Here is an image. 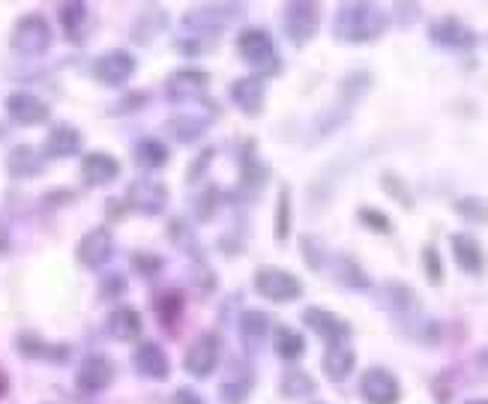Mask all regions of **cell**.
Returning <instances> with one entry per match:
<instances>
[{
  "instance_id": "6da1fadb",
  "label": "cell",
  "mask_w": 488,
  "mask_h": 404,
  "mask_svg": "<svg viewBox=\"0 0 488 404\" xmlns=\"http://www.w3.org/2000/svg\"><path fill=\"white\" fill-rule=\"evenodd\" d=\"M333 31L342 42H371L387 31V15L375 4H344L336 13Z\"/></svg>"
},
{
  "instance_id": "7a4b0ae2",
  "label": "cell",
  "mask_w": 488,
  "mask_h": 404,
  "mask_svg": "<svg viewBox=\"0 0 488 404\" xmlns=\"http://www.w3.org/2000/svg\"><path fill=\"white\" fill-rule=\"evenodd\" d=\"M10 45H13L15 54H24V57H39V54H46L48 45H51V24L37 13L22 15L13 27Z\"/></svg>"
},
{
  "instance_id": "3957f363",
  "label": "cell",
  "mask_w": 488,
  "mask_h": 404,
  "mask_svg": "<svg viewBox=\"0 0 488 404\" xmlns=\"http://www.w3.org/2000/svg\"><path fill=\"white\" fill-rule=\"evenodd\" d=\"M255 291L273 303H294L297 296L303 294V282H300L294 273H288V269L261 267L258 273H255Z\"/></svg>"
},
{
  "instance_id": "277c9868",
  "label": "cell",
  "mask_w": 488,
  "mask_h": 404,
  "mask_svg": "<svg viewBox=\"0 0 488 404\" xmlns=\"http://www.w3.org/2000/svg\"><path fill=\"white\" fill-rule=\"evenodd\" d=\"M237 51H240V57H243L246 63H252V66L261 69V72H276L279 69L273 40H270L267 31H261V27H249V31L240 33Z\"/></svg>"
},
{
  "instance_id": "5b68a950",
  "label": "cell",
  "mask_w": 488,
  "mask_h": 404,
  "mask_svg": "<svg viewBox=\"0 0 488 404\" xmlns=\"http://www.w3.org/2000/svg\"><path fill=\"white\" fill-rule=\"evenodd\" d=\"M222 356V341L216 332H201L186 350V372L192 377H207L216 372Z\"/></svg>"
},
{
  "instance_id": "8992f818",
  "label": "cell",
  "mask_w": 488,
  "mask_h": 404,
  "mask_svg": "<svg viewBox=\"0 0 488 404\" xmlns=\"http://www.w3.org/2000/svg\"><path fill=\"white\" fill-rule=\"evenodd\" d=\"M360 392L366 404H398V399H402V386L387 368H369L360 381Z\"/></svg>"
},
{
  "instance_id": "52a82bcc",
  "label": "cell",
  "mask_w": 488,
  "mask_h": 404,
  "mask_svg": "<svg viewBox=\"0 0 488 404\" xmlns=\"http://www.w3.org/2000/svg\"><path fill=\"white\" fill-rule=\"evenodd\" d=\"M132 72H135V57H132L129 51H105L102 57H96L93 63V78L100 81L105 87H120L126 84L132 78Z\"/></svg>"
},
{
  "instance_id": "ba28073f",
  "label": "cell",
  "mask_w": 488,
  "mask_h": 404,
  "mask_svg": "<svg viewBox=\"0 0 488 404\" xmlns=\"http://www.w3.org/2000/svg\"><path fill=\"white\" fill-rule=\"evenodd\" d=\"M318 24H321V13L315 4H291L285 9V31L294 45H306L312 40L318 33Z\"/></svg>"
},
{
  "instance_id": "9c48e42d",
  "label": "cell",
  "mask_w": 488,
  "mask_h": 404,
  "mask_svg": "<svg viewBox=\"0 0 488 404\" xmlns=\"http://www.w3.org/2000/svg\"><path fill=\"white\" fill-rule=\"evenodd\" d=\"M210 87V75L204 69H177L168 75V96L174 99V102H189V99H198L207 93Z\"/></svg>"
},
{
  "instance_id": "30bf717a",
  "label": "cell",
  "mask_w": 488,
  "mask_h": 404,
  "mask_svg": "<svg viewBox=\"0 0 488 404\" xmlns=\"http://www.w3.org/2000/svg\"><path fill=\"white\" fill-rule=\"evenodd\" d=\"M6 114H10L13 120L22 123V126H37V123L48 120V105L42 102L37 93L15 90V93L6 96Z\"/></svg>"
},
{
  "instance_id": "8fae6325",
  "label": "cell",
  "mask_w": 488,
  "mask_h": 404,
  "mask_svg": "<svg viewBox=\"0 0 488 404\" xmlns=\"http://www.w3.org/2000/svg\"><path fill=\"white\" fill-rule=\"evenodd\" d=\"M129 204L135 206L138 213H147V215H156L165 210V201H168V189L159 183V180H150V177H141L135 183L129 186Z\"/></svg>"
},
{
  "instance_id": "7c38bea8",
  "label": "cell",
  "mask_w": 488,
  "mask_h": 404,
  "mask_svg": "<svg viewBox=\"0 0 488 404\" xmlns=\"http://www.w3.org/2000/svg\"><path fill=\"white\" fill-rule=\"evenodd\" d=\"M303 321L309 329H315L318 336L327 338L330 345H336V341H348L351 338V323L339 318L336 312H327V309H306L303 312Z\"/></svg>"
},
{
  "instance_id": "4fadbf2b",
  "label": "cell",
  "mask_w": 488,
  "mask_h": 404,
  "mask_svg": "<svg viewBox=\"0 0 488 404\" xmlns=\"http://www.w3.org/2000/svg\"><path fill=\"white\" fill-rule=\"evenodd\" d=\"M111 381H114V365H111V359H105L102 354L87 356L84 363L78 365L75 383L82 392H102Z\"/></svg>"
},
{
  "instance_id": "5bb4252c",
  "label": "cell",
  "mask_w": 488,
  "mask_h": 404,
  "mask_svg": "<svg viewBox=\"0 0 488 404\" xmlns=\"http://www.w3.org/2000/svg\"><path fill=\"white\" fill-rule=\"evenodd\" d=\"M82 177L87 186H109L120 177V162L111 153L93 150L82 159Z\"/></svg>"
},
{
  "instance_id": "9a60e30c",
  "label": "cell",
  "mask_w": 488,
  "mask_h": 404,
  "mask_svg": "<svg viewBox=\"0 0 488 404\" xmlns=\"http://www.w3.org/2000/svg\"><path fill=\"white\" fill-rule=\"evenodd\" d=\"M111 255H114V242H111V233L105 228L84 233L82 242H78V260L91 269H100L102 264H109Z\"/></svg>"
},
{
  "instance_id": "2e32d148",
  "label": "cell",
  "mask_w": 488,
  "mask_h": 404,
  "mask_svg": "<svg viewBox=\"0 0 488 404\" xmlns=\"http://www.w3.org/2000/svg\"><path fill=\"white\" fill-rule=\"evenodd\" d=\"M132 365L138 368V374L150 377V381H165L168 372H171L165 350L153 345V341H141V345L135 347V354H132Z\"/></svg>"
},
{
  "instance_id": "e0dca14e",
  "label": "cell",
  "mask_w": 488,
  "mask_h": 404,
  "mask_svg": "<svg viewBox=\"0 0 488 404\" xmlns=\"http://www.w3.org/2000/svg\"><path fill=\"white\" fill-rule=\"evenodd\" d=\"M48 159H69L75 153H82V132L69 123H57L55 129L46 135V144H42Z\"/></svg>"
},
{
  "instance_id": "ac0fdd59",
  "label": "cell",
  "mask_w": 488,
  "mask_h": 404,
  "mask_svg": "<svg viewBox=\"0 0 488 404\" xmlns=\"http://www.w3.org/2000/svg\"><path fill=\"white\" fill-rule=\"evenodd\" d=\"M449 246H452V258H456V264L465 269V273L479 276L485 269V251L470 233H452Z\"/></svg>"
},
{
  "instance_id": "d6986e66",
  "label": "cell",
  "mask_w": 488,
  "mask_h": 404,
  "mask_svg": "<svg viewBox=\"0 0 488 404\" xmlns=\"http://www.w3.org/2000/svg\"><path fill=\"white\" fill-rule=\"evenodd\" d=\"M431 40L447 45V48H470L476 42V36L458 18H440V22L431 24Z\"/></svg>"
},
{
  "instance_id": "ffe728a7",
  "label": "cell",
  "mask_w": 488,
  "mask_h": 404,
  "mask_svg": "<svg viewBox=\"0 0 488 404\" xmlns=\"http://www.w3.org/2000/svg\"><path fill=\"white\" fill-rule=\"evenodd\" d=\"M231 99H234V105L240 111L246 114H258L261 105H264V81L255 78V75H246V78H237L234 84H231Z\"/></svg>"
},
{
  "instance_id": "44dd1931",
  "label": "cell",
  "mask_w": 488,
  "mask_h": 404,
  "mask_svg": "<svg viewBox=\"0 0 488 404\" xmlns=\"http://www.w3.org/2000/svg\"><path fill=\"white\" fill-rule=\"evenodd\" d=\"M353 365H357V354H353L351 345H344V341H336L324 350V374L330 377V381L342 383L344 377L353 372Z\"/></svg>"
},
{
  "instance_id": "7402d4cb",
  "label": "cell",
  "mask_w": 488,
  "mask_h": 404,
  "mask_svg": "<svg viewBox=\"0 0 488 404\" xmlns=\"http://www.w3.org/2000/svg\"><path fill=\"white\" fill-rule=\"evenodd\" d=\"M6 171H10L15 180L37 177L42 171V156L30 144H19V147H13V153L6 156Z\"/></svg>"
},
{
  "instance_id": "603a6c76",
  "label": "cell",
  "mask_w": 488,
  "mask_h": 404,
  "mask_svg": "<svg viewBox=\"0 0 488 404\" xmlns=\"http://www.w3.org/2000/svg\"><path fill=\"white\" fill-rule=\"evenodd\" d=\"M109 336L118 338V341H135L138 332H141V314L135 309H129V305H120V309H114L109 314Z\"/></svg>"
},
{
  "instance_id": "cb8c5ba5",
  "label": "cell",
  "mask_w": 488,
  "mask_h": 404,
  "mask_svg": "<svg viewBox=\"0 0 488 404\" xmlns=\"http://www.w3.org/2000/svg\"><path fill=\"white\" fill-rule=\"evenodd\" d=\"M276 354L282 356V359H297V356H303V350H306V341H303V336H300L297 329H291V327H279L276 329Z\"/></svg>"
},
{
  "instance_id": "d4e9b609",
  "label": "cell",
  "mask_w": 488,
  "mask_h": 404,
  "mask_svg": "<svg viewBox=\"0 0 488 404\" xmlns=\"http://www.w3.org/2000/svg\"><path fill=\"white\" fill-rule=\"evenodd\" d=\"M135 159H138V165H144V168L153 171V168H162L165 162H168V150H165V144H162V141L144 138V141H138Z\"/></svg>"
},
{
  "instance_id": "484cf974",
  "label": "cell",
  "mask_w": 488,
  "mask_h": 404,
  "mask_svg": "<svg viewBox=\"0 0 488 404\" xmlns=\"http://www.w3.org/2000/svg\"><path fill=\"white\" fill-rule=\"evenodd\" d=\"M240 329H243L246 345H258V341L267 336L270 329V318L264 312H246L243 321H240Z\"/></svg>"
},
{
  "instance_id": "4316f807",
  "label": "cell",
  "mask_w": 488,
  "mask_h": 404,
  "mask_svg": "<svg viewBox=\"0 0 488 404\" xmlns=\"http://www.w3.org/2000/svg\"><path fill=\"white\" fill-rule=\"evenodd\" d=\"M282 392L291 395V399L309 395V392H315V381L306 372H300V368H288L285 377H282Z\"/></svg>"
},
{
  "instance_id": "83f0119b",
  "label": "cell",
  "mask_w": 488,
  "mask_h": 404,
  "mask_svg": "<svg viewBox=\"0 0 488 404\" xmlns=\"http://www.w3.org/2000/svg\"><path fill=\"white\" fill-rule=\"evenodd\" d=\"M57 15H60V24L66 27V33L69 36H78L82 24L87 22V6L84 4H64Z\"/></svg>"
},
{
  "instance_id": "f1b7e54d",
  "label": "cell",
  "mask_w": 488,
  "mask_h": 404,
  "mask_svg": "<svg viewBox=\"0 0 488 404\" xmlns=\"http://www.w3.org/2000/svg\"><path fill=\"white\" fill-rule=\"evenodd\" d=\"M288 231H291V192L285 186L276 206V240H288Z\"/></svg>"
},
{
  "instance_id": "f546056e",
  "label": "cell",
  "mask_w": 488,
  "mask_h": 404,
  "mask_svg": "<svg viewBox=\"0 0 488 404\" xmlns=\"http://www.w3.org/2000/svg\"><path fill=\"white\" fill-rule=\"evenodd\" d=\"M456 210L465 215V219H474V222H488V204L479 201V198H461L456 204Z\"/></svg>"
},
{
  "instance_id": "4dcf8cb0",
  "label": "cell",
  "mask_w": 488,
  "mask_h": 404,
  "mask_svg": "<svg viewBox=\"0 0 488 404\" xmlns=\"http://www.w3.org/2000/svg\"><path fill=\"white\" fill-rule=\"evenodd\" d=\"M360 222L366 224L369 231H378V233H389L393 224H389V215L380 213V210H371V206H362L360 210Z\"/></svg>"
},
{
  "instance_id": "1f68e13d",
  "label": "cell",
  "mask_w": 488,
  "mask_h": 404,
  "mask_svg": "<svg viewBox=\"0 0 488 404\" xmlns=\"http://www.w3.org/2000/svg\"><path fill=\"white\" fill-rule=\"evenodd\" d=\"M171 132H174V138H180V141H195L204 132V123L195 120V117H183V120L171 123Z\"/></svg>"
},
{
  "instance_id": "d6a6232c",
  "label": "cell",
  "mask_w": 488,
  "mask_h": 404,
  "mask_svg": "<svg viewBox=\"0 0 488 404\" xmlns=\"http://www.w3.org/2000/svg\"><path fill=\"white\" fill-rule=\"evenodd\" d=\"M180 309H183L180 294H165V296H159V300H156V312L162 314L165 323H174L177 312H180Z\"/></svg>"
},
{
  "instance_id": "836d02e7",
  "label": "cell",
  "mask_w": 488,
  "mask_h": 404,
  "mask_svg": "<svg viewBox=\"0 0 488 404\" xmlns=\"http://www.w3.org/2000/svg\"><path fill=\"white\" fill-rule=\"evenodd\" d=\"M423 264H425V276H429L431 285H440L443 282V267H440V258L434 249H425L423 251Z\"/></svg>"
},
{
  "instance_id": "e575fe53",
  "label": "cell",
  "mask_w": 488,
  "mask_h": 404,
  "mask_svg": "<svg viewBox=\"0 0 488 404\" xmlns=\"http://www.w3.org/2000/svg\"><path fill=\"white\" fill-rule=\"evenodd\" d=\"M249 395V383H225L222 386V401L225 404H243Z\"/></svg>"
},
{
  "instance_id": "d590c367",
  "label": "cell",
  "mask_w": 488,
  "mask_h": 404,
  "mask_svg": "<svg viewBox=\"0 0 488 404\" xmlns=\"http://www.w3.org/2000/svg\"><path fill=\"white\" fill-rule=\"evenodd\" d=\"M19 350H22V354H28V356H42V354H46V345H42L39 338H33V336H22L19 338Z\"/></svg>"
},
{
  "instance_id": "8d00e7d4",
  "label": "cell",
  "mask_w": 488,
  "mask_h": 404,
  "mask_svg": "<svg viewBox=\"0 0 488 404\" xmlns=\"http://www.w3.org/2000/svg\"><path fill=\"white\" fill-rule=\"evenodd\" d=\"M132 264L144 269V276H150V273H153L156 267H162V260H159V258H150V260H147L144 255H135V258H132Z\"/></svg>"
},
{
  "instance_id": "74e56055",
  "label": "cell",
  "mask_w": 488,
  "mask_h": 404,
  "mask_svg": "<svg viewBox=\"0 0 488 404\" xmlns=\"http://www.w3.org/2000/svg\"><path fill=\"white\" fill-rule=\"evenodd\" d=\"M174 404H204V401H201V395L195 392V390H177Z\"/></svg>"
},
{
  "instance_id": "f35d334b",
  "label": "cell",
  "mask_w": 488,
  "mask_h": 404,
  "mask_svg": "<svg viewBox=\"0 0 488 404\" xmlns=\"http://www.w3.org/2000/svg\"><path fill=\"white\" fill-rule=\"evenodd\" d=\"M6 386H10V381H6V374L0 372V399H4V392H6Z\"/></svg>"
},
{
  "instance_id": "ab89813d",
  "label": "cell",
  "mask_w": 488,
  "mask_h": 404,
  "mask_svg": "<svg viewBox=\"0 0 488 404\" xmlns=\"http://www.w3.org/2000/svg\"><path fill=\"white\" fill-rule=\"evenodd\" d=\"M467 404H488V401H467Z\"/></svg>"
}]
</instances>
